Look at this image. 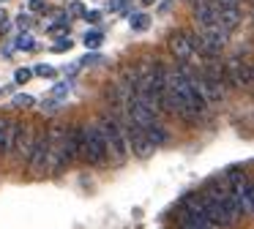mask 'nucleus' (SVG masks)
I'll use <instances>...</instances> for the list:
<instances>
[{"instance_id": "nucleus-1", "label": "nucleus", "mask_w": 254, "mask_h": 229, "mask_svg": "<svg viewBox=\"0 0 254 229\" xmlns=\"http://www.w3.org/2000/svg\"><path fill=\"white\" fill-rule=\"evenodd\" d=\"M164 101H167V112L181 114L189 123H197L208 109V101L199 96L194 74L186 68H170L164 71Z\"/></svg>"}, {"instance_id": "nucleus-2", "label": "nucleus", "mask_w": 254, "mask_h": 229, "mask_svg": "<svg viewBox=\"0 0 254 229\" xmlns=\"http://www.w3.org/2000/svg\"><path fill=\"white\" fill-rule=\"evenodd\" d=\"M77 161V125L55 123L47 131V174H58Z\"/></svg>"}, {"instance_id": "nucleus-3", "label": "nucleus", "mask_w": 254, "mask_h": 229, "mask_svg": "<svg viewBox=\"0 0 254 229\" xmlns=\"http://www.w3.org/2000/svg\"><path fill=\"white\" fill-rule=\"evenodd\" d=\"M77 158H82L90 167H104L107 164V147L96 123L77 125Z\"/></svg>"}, {"instance_id": "nucleus-4", "label": "nucleus", "mask_w": 254, "mask_h": 229, "mask_svg": "<svg viewBox=\"0 0 254 229\" xmlns=\"http://www.w3.org/2000/svg\"><path fill=\"white\" fill-rule=\"evenodd\" d=\"M96 128H99L101 139H104L107 158H115L118 164L126 161V158H128V147H126V139H123L121 120L112 117V114H101V117L96 120Z\"/></svg>"}, {"instance_id": "nucleus-5", "label": "nucleus", "mask_w": 254, "mask_h": 229, "mask_svg": "<svg viewBox=\"0 0 254 229\" xmlns=\"http://www.w3.org/2000/svg\"><path fill=\"white\" fill-rule=\"evenodd\" d=\"M121 128H123V139H126L128 153H134L137 158H148V156H153V153H156V147L150 145V139L145 136V131L139 128L137 123H131L128 117H123Z\"/></svg>"}, {"instance_id": "nucleus-6", "label": "nucleus", "mask_w": 254, "mask_h": 229, "mask_svg": "<svg viewBox=\"0 0 254 229\" xmlns=\"http://www.w3.org/2000/svg\"><path fill=\"white\" fill-rule=\"evenodd\" d=\"M33 142H36V131H33V125H28V123H17V120H14L11 147H8V153H14V156H17L19 161L28 164L30 150H33Z\"/></svg>"}, {"instance_id": "nucleus-7", "label": "nucleus", "mask_w": 254, "mask_h": 229, "mask_svg": "<svg viewBox=\"0 0 254 229\" xmlns=\"http://www.w3.org/2000/svg\"><path fill=\"white\" fill-rule=\"evenodd\" d=\"M170 52L178 60H191L194 57V36L191 33H178L170 38Z\"/></svg>"}, {"instance_id": "nucleus-8", "label": "nucleus", "mask_w": 254, "mask_h": 229, "mask_svg": "<svg viewBox=\"0 0 254 229\" xmlns=\"http://www.w3.org/2000/svg\"><path fill=\"white\" fill-rule=\"evenodd\" d=\"M224 76H232V85L243 87V85H252V65L243 63V60H232V63L224 65Z\"/></svg>"}, {"instance_id": "nucleus-9", "label": "nucleus", "mask_w": 254, "mask_h": 229, "mask_svg": "<svg viewBox=\"0 0 254 229\" xmlns=\"http://www.w3.org/2000/svg\"><path fill=\"white\" fill-rule=\"evenodd\" d=\"M232 196H235V202H238V210H241L243 216H252V210H254V188H252V180L235 185V188H232Z\"/></svg>"}, {"instance_id": "nucleus-10", "label": "nucleus", "mask_w": 254, "mask_h": 229, "mask_svg": "<svg viewBox=\"0 0 254 229\" xmlns=\"http://www.w3.org/2000/svg\"><path fill=\"white\" fill-rule=\"evenodd\" d=\"M194 16H197L199 27H213V25H219V8H216V0H202V3H197Z\"/></svg>"}, {"instance_id": "nucleus-11", "label": "nucleus", "mask_w": 254, "mask_h": 229, "mask_svg": "<svg viewBox=\"0 0 254 229\" xmlns=\"http://www.w3.org/2000/svg\"><path fill=\"white\" fill-rule=\"evenodd\" d=\"M142 131H145V136L150 139V145H153V147L167 145V139H170V134H167V128L161 125V120H153V123H148Z\"/></svg>"}, {"instance_id": "nucleus-12", "label": "nucleus", "mask_w": 254, "mask_h": 229, "mask_svg": "<svg viewBox=\"0 0 254 229\" xmlns=\"http://www.w3.org/2000/svg\"><path fill=\"white\" fill-rule=\"evenodd\" d=\"M11 131H14V120L0 114V156H6L11 147Z\"/></svg>"}, {"instance_id": "nucleus-13", "label": "nucleus", "mask_w": 254, "mask_h": 229, "mask_svg": "<svg viewBox=\"0 0 254 229\" xmlns=\"http://www.w3.org/2000/svg\"><path fill=\"white\" fill-rule=\"evenodd\" d=\"M14 47L22 49V52H33V49H36V38L28 36V33H22V36L17 38V44H14Z\"/></svg>"}, {"instance_id": "nucleus-14", "label": "nucleus", "mask_w": 254, "mask_h": 229, "mask_svg": "<svg viewBox=\"0 0 254 229\" xmlns=\"http://www.w3.org/2000/svg\"><path fill=\"white\" fill-rule=\"evenodd\" d=\"M148 25H150V16L148 14H134L131 16V27H134V30H145Z\"/></svg>"}, {"instance_id": "nucleus-15", "label": "nucleus", "mask_w": 254, "mask_h": 229, "mask_svg": "<svg viewBox=\"0 0 254 229\" xmlns=\"http://www.w3.org/2000/svg\"><path fill=\"white\" fill-rule=\"evenodd\" d=\"M33 74L41 76V79H52V76H55V68L47 65V63H41V65H36V68H33Z\"/></svg>"}, {"instance_id": "nucleus-16", "label": "nucleus", "mask_w": 254, "mask_h": 229, "mask_svg": "<svg viewBox=\"0 0 254 229\" xmlns=\"http://www.w3.org/2000/svg\"><path fill=\"white\" fill-rule=\"evenodd\" d=\"M101 41H104V36H101L99 30H93V33H88V36H85V44H88L90 49H96V47H99Z\"/></svg>"}, {"instance_id": "nucleus-17", "label": "nucleus", "mask_w": 254, "mask_h": 229, "mask_svg": "<svg viewBox=\"0 0 254 229\" xmlns=\"http://www.w3.org/2000/svg\"><path fill=\"white\" fill-rule=\"evenodd\" d=\"M33 76V68H17V74H14V79L19 82V85H25V82Z\"/></svg>"}, {"instance_id": "nucleus-18", "label": "nucleus", "mask_w": 254, "mask_h": 229, "mask_svg": "<svg viewBox=\"0 0 254 229\" xmlns=\"http://www.w3.org/2000/svg\"><path fill=\"white\" fill-rule=\"evenodd\" d=\"M66 49H71V38H58L52 52H66Z\"/></svg>"}, {"instance_id": "nucleus-19", "label": "nucleus", "mask_w": 254, "mask_h": 229, "mask_svg": "<svg viewBox=\"0 0 254 229\" xmlns=\"http://www.w3.org/2000/svg\"><path fill=\"white\" fill-rule=\"evenodd\" d=\"M14 104H17V107H30L33 98H30V96H17V98H14Z\"/></svg>"}, {"instance_id": "nucleus-20", "label": "nucleus", "mask_w": 254, "mask_h": 229, "mask_svg": "<svg viewBox=\"0 0 254 229\" xmlns=\"http://www.w3.org/2000/svg\"><path fill=\"white\" fill-rule=\"evenodd\" d=\"M66 90H68V85H58L55 90H52V96H58V98H63L66 96Z\"/></svg>"}, {"instance_id": "nucleus-21", "label": "nucleus", "mask_w": 254, "mask_h": 229, "mask_svg": "<svg viewBox=\"0 0 254 229\" xmlns=\"http://www.w3.org/2000/svg\"><path fill=\"white\" fill-rule=\"evenodd\" d=\"M28 25H30V16H25V14H22V16H17V27H22V30H25Z\"/></svg>"}, {"instance_id": "nucleus-22", "label": "nucleus", "mask_w": 254, "mask_h": 229, "mask_svg": "<svg viewBox=\"0 0 254 229\" xmlns=\"http://www.w3.org/2000/svg\"><path fill=\"white\" fill-rule=\"evenodd\" d=\"M216 3H219V5H227V8H238V3H241V0H216Z\"/></svg>"}, {"instance_id": "nucleus-23", "label": "nucleus", "mask_w": 254, "mask_h": 229, "mask_svg": "<svg viewBox=\"0 0 254 229\" xmlns=\"http://www.w3.org/2000/svg\"><path fill=\"white\" fill-rule=\"evenodd\" d=\"M30 8H33V11H41V8H44V0H30Z\"/></svg>"}]
</instances>
